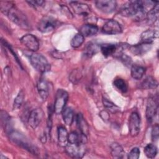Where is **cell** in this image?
<instances>
[{"label": "cell", "mask_w": 159, "mask_h": 159, "mask_svg": "<svg viewBox=\"0 0 159 159\" xmlns=\"http://www.w3.org/2000/svg\"><path fill=\"white\" fill-rule=\"evenodd\" d=\"M1 11L17 25L27 29L29 27V22L25 15L11 2H1Z\"/></svg>", "instance_id": "6da1fadb"}, {"label": "cell", "mask_w": 159, "mask_h": 159, "mask_svg": "<svg viewBox=\"0 0 159 159\" xmlns=\"http://www.w3.org/2000/svg\"><path fill=\"white\" fill-rule=\"evenodd\" d=\"M145 6V1H130L122 5L120 13L125 17L135 16L138 19H140L146 15Z\"/></svg>", "instance_id": "7a4b0ae2"}, {"label": "cell", "mask_w": 159, "mask_h": 159, "mask_svg": "<svg viewBox=\"0 0 159 159\" xmlns=\"http://www.w3.org/2000/svg\"><path fill=\"white\" fill-rule=\"evenodd\" d=\"M10 139L17 145L25 149L34 155H37V149L25 137L18 132L11 131L9 133Z\"/></svg>", "instance_id": "3957f363"}, {"label": "cell", "mask_w": 159, "mask_h": 159, "mask_svg": "<svg viewBox=\"0 0 159 159\" xmlns=\"http://www.w3.org/2000/svg\"><path fill=\"white\" fill-rule=\"evenodd\" d=\"M29 60L34 68L40 73H44L50 70V64L47 58L41 54L32 53L29 56Z\"/></svg>", "instance_id": "277c9868"}, {"label": "cell", "mask_w": 159, "mask_h": 159, "mask_svg": "<svg viewBox=\"0 0 159 159\" xmlns=\"http://www.w3.org/2000/svg\"><path fill=\"white\" fill-rule=\"evenodd\" d=\"M68 99V94L66 91L62 89H58L56 93L53 107V111L56 114H60L62 112L67 102Z\"/></svg>", "instance_id": "5b68a950"}, {"label": "cell", "mask_w": 159, "mask_h": 159, "mask_svg": "<svg viewBox=\"0 0 159 159\" xmlns=\"http://www.w3.org/2000/svg\"><path fill=\"white\" fill-rule=\"evenodd\" d=\"M66 153L75 158H82L86 152L85 144H73L68 143L65 147Z\"/></svg>", "instance_id": "8992f818"}, {"label": "cell", "mask_w": 159, "mask_h": 159, "mask_svg": "<svg viewBox=\"0 0 159 159\" xmlns=\"http://www.w3.org/2000/svg\"><path fill=\"white\" fill-rule=\"evenodd\" d=\"M57 25V20L51 16H44L39 22L37 28L42 33L52 31Z\"/></svg>", "instance_id": "52a82bcc"}, {"label": "cell", "mask_w": 159, "mask_h": 159, "mask_svg": "<svg viewBox=\"0 0 159 159\" xmlns=\"http://www.w3.org/2000/svg\"><path fill=\"white\" fill-rule=\"evenodd\" d=\"M129 132L132 137L137 136L140 130V119L136 112H133L129 119Z\"/></svg>", "instance_id": "ba28073f"}, {"label": "cell", "mask_w": 159, "mask_h": 159, "mask_svg": "<svg viewBox=\"0 0 159 159\" xmlns=\"http://www.w3.org/2000/svg\"><path fill=\"white\" fill-rule=\"evenodd\" d=\"M102 32L108 35L119 34L122 32V27L117 21L111 19L104 23L102 27Z\"/></svg>", "instance_id": "9c48e42d"}, {"label": "cell", "mask_w": 159, "mask_h": 159, "mask_svg": "<svg viewBox=\"0 0 159 159\" xmlns=\"http://www.w3.org/2000/svg\"><path fill=\"white\" fill-rule=\"evenodd\" d=\"M43 117V112L40 108L33 109L29 114L28 118V124L33 129H35Z\"/></svg>", "instance_id": "30bf717a"}, {"label": "cell", "mask_w": 159, "mask_h": 159, "mask_svg": "<svg viewBox=\"0 0 159 159\" xmlns=\"http://www.w3.org/2000/svg\"><path fill=\"white\" fill-rule=\"evenodd\" d=\"M97 9L106 14H109L115 11L117 7V2L113 0H99L95 2Z\"/></svg>", "instance_id": "8fae6325"}, {"label": "cell", "mask_w": 159, "mask_h": 159, "mask_svg": "<svg viewBox=\"0 0 159 159\" xmlns=\"http://www.w3.org/2000/svg\"><path fill=\"white\" fill-rule=\"evenodd\" d=\"M20 42L29 50L36 52L39 48L38 39L32 34H26L20 39Z\"/></svg>", "instance_id": "7c38bea8"}, {"label": "cell", "mask_w": 159, "mask_h": 159, "mask_svg": "<svg viewBox=\"0 0 159 159\" xmlns=\"http://www.w3.org/2000/svg\"><path fill=\"white\" fill-rule=\"evenodd\" d=\"M158 102L155 98L151 97L148 99L146 107V117L149 122H152L157 112Z\"/></svg>", "instance_id": "4fadbf2b"}, {"label": "cell", "mask_w": 159, "mask_h": 159, "mask_svg": "<svg viewBox=\"0 0 159 159\" xmlns=\"http://www.w3.org/2000/svg\"><path fill=\"white\" fill-rule=\"evenodd\" d=\"M152 47V42H141L129 47V50L135 55H142L148 52Z\"/></svg>", "instance_id": "5bb4252c"}, {"label": "cell", "mask_w": 159, "mask_h": 159, "mask_svg": "<svg viewBox=\"0 0 159 159\" xmlns=\"http://www.w3.org/2000/svg\"><path fill=\"white\" fill-rule=\"evenodd\" d=\"M70 4L73 9V11L80 16H88L91 11L89 7L86 4L78 1H71Z\"/></svg>", "instance_id": "9a60e30c"}, {"label": "cell", "mask_w": 159, "mask_h": 159, "mask_svg": "<svg viewBox=\"0 0 159 159\" xmlns=\"http://www.w3.org/2000/svg\"><path fill=\"white\" fill-rule=\"evenodd\" d=\"M37 88L41 99L43 101H46L49 94V87L46 80L40 78L37 81Z\"/></svg>", "instance_id": "2e32d148"}, {"label": "cell", "mask_w": 159, "mask_h": 159, "mask_svg": "<svg viewBox=\"0 0 159 159\" xmlns=\"http://www.w3.org/2000/svg\"><path fill=\"white\" fill-rule=\"evenodd\" d=\"M87 142V135L76 132H72L68 134V143L73 144H86Z\"/></svg>", "instance_id": "e0dca14e"}, {"label": "cell", "mask_w": 159, "mask_h": 159, "mask_svg": "<svg viewBox=\"0 0 159 159\" xmlns=\"http://www.w3.org/2000/svg\"><path fill=\"white\" fill-rule=\"evenodd\" d=\"M98 27L91 24L83 25L80 29V33L84 37H90L96 35L98 32Z\"/></svg>", "instance_id": "ac0fdd59"}, {"label": "cell", "mask_w": 159, "mask_h": 159, "mask_svg": "<svg viewBox=\"0 0 159 159\" xmlns=\"http://www.w3.org/2000/svg\"><path fill=\"white\" fill-rule=\"evenodd\" d=\"M117 45L113 43H104L99 46L101 53L106 57L114 55L117 51Z\"/></svg>", "instance_id": "d6986e66"}, {"label": "cell", "mask_w": 159, "mask_h": 159, "mask_svg": "<svg viewBox=\"0 0 159 159\" xmlns=\"http://www.w3.org/2000/svg\"><path fill=\"white\" fill-rule=\"evenodd\" d=\"M76 124L80 133L88 135L89 133V127L81 114H78L76 116Z\"/></svg>", "instance_id": "ffe728a7"}, {"label": "cell", "mask_w": 159, "mask_h": 159, "mask_svg": "<svg viewBox=\"0 0 159 159\" xmlns=\"http://www.w3.org/2000/svg\"><path fill=\"white\" fill-rule=\"evenodd\" d=\"M68 134L66 129L63 127L60 126L58 128V142L61 147H65L68 143Z\"/></svg>", "instance_id": "44dd1931"}, {"label": "cell", "mask_w": 159, "mask_h": 159, "mask_svg": "<svg viewBox=\"0 0 159 159\" xmlns=\"http://www.w3.org/2000/svg\"><path fill=\"white\" fill-rule=\"evenodd\" d=\"M158 37V30H147L141 34L142 42H152L153 40Z\"/></svg>", "instance_id": "7402d4cb"}, {"label": "cell", "mask_w": 159, "mask_h": 159, "mask_svg": "<svg viewBox=\"0 0 159 159\" xmlns=\"http://www.w3.org/2000/svg\"><path fill=\"white\" fill-rule=\"evenodd\" d=\"M158 81L153 77L150 76L147 77L140 84V88L144 89H155L158 86Z\"/></svg>", "instance_id": "603a6c76"}, {"label": "cell", "mask_w": 159, "mask_h": 159, "mask_svg": "<svg viewBox=\"0 0 159 159\" xmlns=\"http://www.w3.org/2000/svg\"><path fill=\"white\" fill-rule=\"evenodd\" d=\"M145 72V68L142 66L134 64L131 67V76L134 79L140 80L143 76Z\"/></svg>", "instance_id": "cb8c5ba5"}, {"label": "cell", "mask_w": 159, "mask_h": 159, "mask_svg": "<svg viewBox=\"0 0 159 159\" xmlns=\"http://www.w3.org/2000/svg\"><path fill=\"white\" fill-rule=\"evenodd\" d=\"M62 117L65 124L67 125H70L73 122L74 119V112L71 107L64 108L62 112Z\"/></svg>", "instance_id": "d4e9b609"}, {"label": "cell", "mask_w": 159, "mask_h": 159, "mask_svg": "<svg viewBox=\"0 0 159 159\" xmlns=\"http://www.w3.org/2000/svg\"><path fill=\"white\" fill-rule=\"evenodd\" d=\"M111 155L116 158H122L124 157L125 152L123 148L117 143H113L111 145Z\"/></svg>", "instance_id": "484cf974"}, {"label": "cell", "mask_w": 159, "mask_h": 159, "mask_svg": "<svg viewBox=\"0 0 159 159\" xmlns=\"http://www.w3.org/2000/svg\"><path fill=\"white\" fill-rule=\"evenodd\" d=\"M99 48V46L96 43L89 42L84 48V53L88 57H91L95 55Z\"/></svg>", "instance_id": "4316f807"}, {"label": "cell", "mask_w": 159, "mask_h": 159, "mask_svg": "<svg viewBox=\"0 0 159 159\" xmlns=\"http://www.w3.org/2000/svg\"><path fill=\"white\" fill-rule=\"evenodd\" d=\"M1 122H2V125L3 126L4 130H6V132L8 134L11 132L10 131V122H11V117L8 115V114L2 110L1 111Z\"/></svg>", "instance_id": "83f0119b"}, {"label": "cell", "mask_w": 159, "mask_h": 159, "mask_svg": "<svg viewBox=\"0 0 159 159\" xmlns=\"http://www.w3.org/2000/svg\"><path fill=\"white\" fill-rule=\"evenodd\" d=\"M158 11H159V7H158V3L157 2L156 4L153 7V8L150 10L147 14V19L149 22H155V20L158 19Z\"/></svg>", "instance_id": "f1b7e54d"}, {"label": "cell", "mask_w": 159, "mask_h": 159, "mask_svg": "<svg viewBox=\"0 0 159 159\" xmlns=\"http://www.w3.org/2000/svg\"><path fill=\"white\" fill-rule=\"evenodd\" d=\"M144 153L147 157L153 158L157 154V148L154 144L148 143L144 148Z\"/></svg>", "instance_id": "f546056e"}, {"label": "cell", "mask_w": 159, "mask_h": 159, "mask_svg": "<svg viewBox=\"0 0 159 159\" xmlns=\"http://www.w3.org/2000/svg\"><path fill=\"white\" fill-rule=\"evenodd\" d=\"M114 86L120 92L126 93L127 91L128 88L125 81L122 78H117L114 81Z\"/></svg>", "instance_id": "4dcf8cb0"}, {"label": "cell", "mask_w": 159, "mask_h": 159, "mask_svg": "<svg viewBox=\"0 0 159 159\" xmlns=\"http://www.w3.org/2000/svg\"><path fill=\"white\" fill-rule=\"evenodd\" d=\"M84 37L80 33L76 34L71 40V45L73 48L79 47L84 42Z\"/></svg>", "instance_id": "1f68e13d"}, {"label": "cell", "mask_w": 159, "mask_h": 159, "mask_svg": "<svg viewBox=\"0 0 159 159\" xmlns=\"http://www.w3.org/2000/svg\"><path fill=\"white\" fill-rule=\"evenodd\" d=\"M24 91L20 90L18 94L17 95L16 98H15L14 103H13V109L14 110L19 109L21 107V106L23 103V101H24Z\"/></svg>", "instance_id": "d6a6232c"}, {"label": "cell", "mask_w": 159, "mask_h": 159, "mask_svg": "<svg viewBox=\"0 0 159 159\" xmlns=\"http://www.w3.org/2000/svg\"><path fill=\"white\" fill-rule=\"evenodd\" d=\"M102 102H103L104 106L111 112L114 113L119 110V108L116 105H115L112 102L108 100L107 99L103 98Z\"/></svg>", "instance_id": "836d02e7"}, {"label": "cell", "mask_w": 159, "mask_h": 159, "mask_svg": "<svg viewBox=\"0 0 159 159\" xmlns=\"http://www.w3.org/2000/svg\"><path fill=\"white\" fill-rule=\"evenodd\" d=\"M81 76V75L79 70H74L70 75V80H71V81L72 83H73L74 84H76L80 80Z\"/></svg>", "instance_id": "e575fe53"}, {"label": "cell", "mask_w": 159, "mask_h": 159, "mask_svg": "<svg viewBox=\"0 0 159 159\" xmlns=\"http://www.w3.org/2000/svg\"><path fill=\"white\" fill-rule=\"evenodd\" d=\"M140 156V150L137 147L133 148L128 154L127 158L130 159H138Z\"/></svg>", "instance_id": "d590c367"}, {"label": "cell", "mask_w": 159, "mask_h": 159, "mask_svg": "<svg viewBox=\"0 0 159 159\" xmlns=\"http://www.w3.org/2000/svg\"><path fill=\"white\" fill-rule=\"evenodd\" d=\"M152 140L153 142L157 141L159 137V127L158 124H156L153 126L152 130Z\"/></svg>", "instance_id": "8d00e7d4"}, {"label": "cell", "mask_w": 159, "mask_h": 159, "mask_svg": "<svg viewBox=\"0 0 159 159\" xmlns=\"http://www.w3.org/2000/svg\"><path fill=\"white\" fill-rule=\"evenodd\" d=\"M27 2L29 3L30 6H33L34 8H37L42 6L44 3V1L42 0H35V1H27Z\"/></svg>", "instance_id": "74e56055"}, {"label": "cell", "mask_w": 159, "mask_h": 159, "mask_svg": "<svg viewBox=\"0 0 159 159\" xmlns=\"http://www.w3.org/2000/svg\"><path fill=\"white\" fill-rule=\"evenodd\" d=\"M100 116L103 120H107L109 119V114L106 111H102L100 112Z\"/></svg>", "instance_id": "f35d334b"}]
</instances>
